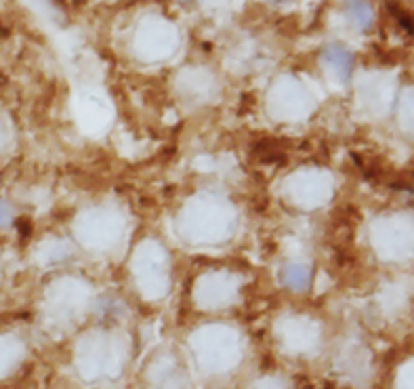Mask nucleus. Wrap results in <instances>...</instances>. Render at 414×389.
Returning <instances> with one entry per match:
<instances>
[{"instance_id":"nucleus-1","label":"nucleus","mask_w":414,"mask_h":389,"mask_svg":"<svg viewBox=\"0 0 414 389\" xmlns=\"http://www.w3.org/2000/svg\"><path fill=\"white\" fill-rule=\"evenodd\" d=\"M324 61L339 74L343 80H347L351 74V66H353V55L340 46V44H330L324 49Z\"/></svg>"},{"instance_id":"nucleus-2","label":"nucleus","mask_w":414,"mask_h":389,"mask_svg":"<svg viewBox=\"0 0 414 389\" xmlns=\"http://www.w3.org/2000/svg\"><path fill=\"white\" fill-rule=\"evenodd\" d=\"M280 278L288 288L303 291V288H307V282H309V270L303 266H286L280 273Z\"/></svg>"},{"instance_id":"nucleus-3","label":"nucleus","mask_w":414,"mask_h":389,"mask_svg":"<svg viewBox=\"0 0 414 389\" xmlns=\"http://www.w3.org/2000/svg\"><path fill=\"white\" fill-rule=\"evenodd\" d=\"M349 15L351 19L360 26V28H368L373 24V6L366 4V2H353L349 4Z\"/></svg>"},{"instance_id":"nucleus-4","label":"nucleus","mask_w":414,"mask_h":389,"mask_svg":"<svg viewBox=\"0 0 414 389\" xmlns=\"http://www.w3.org/2000/svg\"><path fill=\"white\" fill-rule=\"evenodd\" d=\"M2 208H4V204H2V202H0V226H2V223H4V215H2Z\"/></svg>"}]
</instances>
